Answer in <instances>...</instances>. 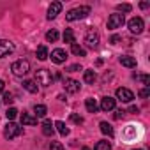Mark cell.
Masks as SVG:
<instances>
[{
  "label": "cell",
  "mask_w": 150,
  "mask_h": 150,
  "mask_svg": "<svg viewBox=\"0 0 150 150\" xmlns=\"http://www.w3.org/2000/svg\"><path fill=\"white\" fill-rule=\"evenodd\" d=\"M88 14H90V7L81 6V7H74V9H71V11L65 14V20H67V21H76V20L87 18Z\"/></svg>",
  "instance_id": "1"
},
{
  "label": "cell",
  "mask_w": 150,
  "mask_h": 150,
  "mask_svg": "<svg viewBox=\"0 0 150 150\" xmlns=\"http://www.w3.org/2000/svg\"><path fill=\"white\" fill-rule=\"evenodd\" d=\"M35 81L42 87H50L53 83V76L48 69H37L35 71Z\"/></svg>",
  "instance_id": "2"
},
{
  "label": "cell",
  "mask_w": 150,
  "mask_h": 150,
  "mask_svg": "<svg viewBox=\"0 0 150 150\" xmlns=\"http://www.w3.org/2000/svg\"><path fill=\"white\" fill-rule=\"evenodd\" d=\"M11 71H13L14 76H25V74H28V71H30V64L27 60H16L11 65Z\"/></svg>",
  "instance_id": "3"
},
{
  "label": "cell",
  "mask_w": 150,
  "mask_h": 150,
  "mask_svg": "<svg viewBox=\"0 0 150 150\" xmlns=\"http://www.w3.org/2000/svg\"><path fill=\"white\" fill-rule=\"evenodd\" d=\"M21 132H23V129H21L18 124H14V122H9V124L4 127V136H6V139H14V138L21 136Z\"/></svg>",
  "instance_id": "4"
},
{
  "label": "cell",
  "mask_w": 150,
  "mask_h": 150,
  "mask_svg": "<svg viewBox=\"0 0 150 150\" xmlns=\"http://www.w3.org/2000/svg\"><path fill=\"white\" fill-rule=\"evenodd\" d=\"M124 23H125V18H124V14H118V13H115V14H111V16L108 18V28H110V30L120 28Z\"/></svg>",
  "instance_id": "5"
},
{
  "label": "cell",
  "mask_w": 150,
  "mask_h": 150,
  "mask_svg": "<svg viewBox=\"0 0 150 150\" xmlns=\"http://www.w3.org/2000/svg\"><path fill=\"white\" fill-rule=\"evenodd\" d=\"M127 27H129V30H131L132 34H141L143 28H145V23H143V20H141L139 16H136V18H131V20H129Z\"/></svg>",
  "instance_id": "6"
},
{
  "label": "cell",
  "mask_w": 150,
  "mask_h": 150,
  "mask_svg": "<svg viewBox=\"0 0 150 150\" xmlns=\"http://www.w3.org/2000/svg\"><path fill=\"white\" fill-rule=\"evenodd\" d=\"M14 51V42L7 39H0V58H4Z\"/></svg>",
  "instance_id": "7"
},
{
  "label": "cell",
  "mask_w": 150,
  "mask_h": 150,
  "mask_svg": "<svg viewBox=\"0 0 150 150\" xmlns=\"http://www.w3.org/2000/svg\"><path fill=\"white\" fill-rule=\"evenodd\" d=\"M64 88L69 94H76V92H80V81L71 80V78H65L64 80Z\"/></svg>",
  "instance_id": "8"
},
{
  "label": "cell",
  "mask_w": 150,
  "mask_h": 150,
  "mask_svg": "<svg viewBox=\"0 0 150 150\" xmlns=\"http://www.w3.org/2000/svg\"><path fill=\"white\" fill-rule=\"evenodd\" d=\"M85 42H87V46L88 48H97L99 46V34L97 32H94V30H90V32H87V35H85Z\"/></svg>",
  "instance_id": "9"
},
{
  "label": "cell",
  "mask_w": 150,
  "mask_h": 150,
  "mask_svg": "<svg viewBox=\"0 0 150 150\" xmlns=\"http://www.w3.org/2000/svg\"><path fill=\"white\" fill-rule=\"evenodd\" d=\"M117 97H118L122 103H131V101L134 99V94H132L129 88L120 87V88H117Z\"/></svg>",
  "instance_id": "10"
},
{
  "label": "cell",
  "mask_w": 150,
  "mask_h": 150,
  "mask_svg": "<svg viewBox=\"0 0 150 150\" xmlns=\"http://www.w3.org/2000/svg\"><path fill=\"white\" fill-rule=\"evenodd\" d=\"M65 58H67L65 50L57 48V50H53V51H51V60H53L55 64H64V62H65Z\"/></svg>",
  "instance_id": "11"
},
{
  "label": "cell",
  "mask_w": 150,
  "mask_h": 150,
  "mask_svg": "<svg viewBox=\"0 0 150 150\" xmlns=\"http://www.w3.org/2000/svg\"><path fill=\"white\" fill-rule=\"evenodd\" d=\"M115 104H117V101L113 99V97H110V96H106V97H103L101 99V110L103 111H111V110H115Z\"/></svg>",
  "instance_id": "12"
},
{
  "label": "cell",
  "mask_w": 150,
  "mask_h": 150,
  "mask_svg": "<svg viewBox=\"0 0 150 150\" xmlns=\"http://www.w3.org/2000/svg\"><path fill=\"white\" fill-rule=\"evenodd\" d=\"M60 11H62V4L60 2H53L50 6V9H48V20H55L60 14Z\"/></svg>",
  "instance_id": "13"
},
{
  "label": "cell",
  "mask_w": 150,
  "mask_h": 150,
  "mask_svg": "<svg viewBox=\"0 0 150 150\" xmlns=\"http://www.w3.org/2000/svg\"><path fill=\"white\" fill-rule=\"evenodd\" d=\"M21 124H23V125H37V117H34V115L23 111V113H21Z\"/></svg>",
  "instance_id": "14"
},
{
  "label": "cell",
  "mask_w": 150,
  "mask_h": 150,
  "mask_svg": "<svg viewBox=\"0 0 150 150\" xmlns=\"http://www.w3.org/2000/svg\"><path fill=\"white\" fill-rule=\"evenodd\" d=\"M41 127H42V134H44V136H53V132H55V125L51 124V120H44Z\"/></svg>",
  "instance_id": "15"
},
{
  "label": "cell",
  "mask_w": 150,
  "mask_h": 150,
  "mask_svg": "<svg viewBox=\"0 0 150 150\" xmlns=\"http://www.w3.org/2000/svg\"><path fill=\"white\" fill-rule=\"evenodd\" d=\"M120 64H122L124 67L132 69V67H136V58H134V57H120Z\"/></svg>",
  "instance_id": "16"
},
{
  "label": "cell",
  "mask_w": 150,
  "mask_h": 150,
  "mask_svg": "<svg viewBox=\"0 0 150 150\" xmlns=\"http://www.w3.org/2000/svg\"><path fill=\"white\" fill-rule=\"evenodd\" d=\"M23 88H25V90H28L30 94H37V90H39V87H37V85H35V81H32V80L23 81Z\"/></svg>",
  "instance_id": "17"
},
{
  "label": "cell",
  "mask_w": 150,
  "mask_h": 150,
  "mask_svg": "<svg viewBox=\"0 0 150 150\" xmlns=\"http://www.w3.org/2000/svg\"><path fill=\"white\" fill-rule=\"evenodd\" d=\"M85 106H87V110H88L90 113H97V111H99V104L96 103V99H87V101H85Z\"/></svg>",
  "instance_id": "18"
},
{
  "label": "cell",
  "mask_w": 150,
  "mask_h": 150,
  "mask_svg": "<svg viewBox=\"0 0 150 150\" xmlns=\"http://www.w3.org/2000/svg\"><path fill=\"white\" fill-rule=\"evenodd\" d=\"M53 125L57 127V131H58V132H60L62 136H67V134H69V127H67V125H65V124H64L62 120H57V122H55Z\"/></svg>",
  "instance_id": "19"
},
{
  "label": "cell",
  "mask_w": 150,
  "mask_h": 150,
  "mask_svg": "<svg viewBox=\"0 0 150 150\" xmlns=\"http://www.w3.org/2000/svg\"><path fill=\"white\" fill-rule=\"evenodd\" d=\"M99 127H101V132L103 134H106V136H113V127H111V124H108V122H101L99 124Z\"/></svg>",
  "instance_id": "20"
},
{
  "label": "cell",
  "mask_w": 150,
  "mask_h": 150,
  "mask_svg": "<svg viewBox=\"0 0 150 150\" xmlns=\"http://www.w3.org/2000/svg\"><path fill=\"white\" fill-rule=\"evenodd\" d=\"M71 51H72L74 55H78V57H85V55H87L85 50H83L80 44H76V42H72V44H71Z\"/></svg>",
  "instance_id": "21"
},
{
  "label": "cell",
  "mask_w": 150,
  "mask_h": 150,
  "mask_svg": "<svg viewBox=\"0 0 150 150\" xmlns=\"http://www.w3.org/2000/svg\"><path fill=\"white\" fill-rule=\"evenodd\" d=\"M96 78H97V76H96V72H94L92 69H88V71H85V74H83V80H85L87 83H90V85H92V83L96 81Z\"/></svg>",
  "instance_id": "22"
},
{
  "label": "cell",
  "mask_w": 150,
  "mask_h": 150,
  "mask_svg": "<svg viewBox=\"0 0 150 150\" xmlns=\"http://www.w3.org/2000/svg\"><path fill=\"white\" fill-rule=\"evenodd\" d=\"M34 111H35V117H46V113H48V110H46L44 104H35Z\"/></svg>",
  "instance_id": "23"
},
{
  "label": "cell",
  "mask_w": 150,
  "mask_h": 150,
  "mask_svg": "<svg viewBox=\"0 0 150 150\" xmlns=\"http://www.w3.org/2000/svg\"><path fill=\"white\" fill-rule=\"evenodd\" d=\"M94 150H111V143L106 141V139H101V141H97Z\"/></svg>",
  "instance_id": "24"
},
{
  "label": "cell",
  "mask_w": 150,
  "mask_h": 150,
  "mask_svg": "<svg viewBox=\"0 0 150 150\" xmlns=\"http://www.w3.org/2000/svg\"><path fill=\"white\" fill-rule=\"evenodd\" d=\"M37 58L39 60H46L48 58V48L46 46H39L37 48Z\"/></svg>",
  "instance_id": "25"
},
{
  "label": "cell",
  "mask_w": 150,
  "mask_h": 150,
  "mask_svg": "<svg viewBox=\"0 0 150 150\" xmlns=\"http://www.w3.org/2000/svg\"><path fill=\"white\" fill-rule=\"evenodd\" d=\"M64 41L65 42H74V32L71 30V28H65V32H64Z\"/></svg>",
  "instance_id": "26"
},
{
  "label": "cell",
  "mask_w": 150,
  "mask_h": 150,
  "mask_svg": "<svg viewBox=\"0 0 150 150\" xmlns=\"http://www.w3.org/2000/svg\"><path fill=\"white\" fill-rule=\"evenodd\" d=\"M58 39V32L57 30H50L48 34H46V41H50V42H55Z\"/></svg>",
  "instance_id": "27"
},
{
  "label": "cell",
  "mask_w": 150,
  "mask_h": 150,
  "mask_svg": "<svg viewBox=\"0 0 150 150\" xmlns=\"http://www.w3.org/2000/svg\"><path fill=\"white\" fill-rule=\"evenodd\" d=\"M6 117H7L9 120H14V118L18 117V110H16V108H7V111H6Z\"/></svg>",
  "instance_id": "28"
},
{
  "label": "cell",
  "mask_w": 150,
  "mask_h": 150,
  "mask_svg": "<svg viewBox=\"0 0 150 150\" xmlns=\"http://www.w3.org/2000/svg\"><path fill=\"white\" fill-rule=\"evenodd\" d=\"M117 9H118L120 13H129V11H131L132 7H131L129 4H118V6H117Z\"/></svg>",
  "instance_id": "29"
},
{
  "label": "cell",
  "mask_w": 150,
  "mask_h": 150,
  "mask_svg": "<svg viewBox=\"0 0 150 150\" xmlns=\"http://www.w3.org/2000/svg\"><path fill=\"white\" fill-rule=\"evenodd\" d=\"M50 150H64V145L58 141H51L50 143Z\"/></svg>",
  "instance_id": "30"
},
{
  "label": "cell",
  "mask_w": 150,
  "mask_h": 150,
  "mask_svg": "<svg viewBox=\"0 0 150 150\" xmlns=\"http://www.w3.org/2000/svg\"><path fill=\"white\" fill-rule=\"evenodd\" d=\"M71 120H72L74 124H83V117H80V115H76V113L71 115Z\"/></svg>",
  "instance_id": "31"
},
{
  "label": "cell",
  "mask_w": 150,
  "mask_h": 150,
  "mask_svg": "<svg viewBox=\"0 0 150 150\" xmlns=\"http://www.w3.org/2000/svg\"><path fill=\"white\" fill-rule=\"evenodd\" d=\"M13 101H14V97H13V94H9V92H6V94H4V103H6V104H11Z\"/></svg>",
  "instance_id": "32"
},
{
  "label": "cell",
  "mask_w": 150,
  "mask_h": 150,
  "mask_svg": "<svg viewBox=\"0 0 150 150\" xmlns=\"http://www.w3.org/2000/svg\"><path fill=\"white\" fill-rule=\"evenodd\" d=\"M67 71H69V72H78V71H81V65H80V64L69 65V67H67Z\"/></svg>",
  "instance_id": "33"
},
{
  "label": "cell",
  "mask_w": 150,
  "mask_h": 150,
  "mask_svg": "<svg viewBox=\"0 0 150 150\" xmlns=\"http://www.w3.org/2000/svg\"><path fill=\"white\" fill-rule=\"evenodd\" d=\"M141 81H143V85L145 87H150V76H146V74H143V76H138Z\"/></svg>",
  "instance_id": "34"
},
{
  "label": "cell",
  "mask_w": 150,
  "mask_h": 150,
  "mask_svg": "<svg viewBox=\"0 0 150 150\" xmlns=\"http://www.w3.org/2000/svg\"><path fill=\"white\" fill-rule=\"evenodd\" d=\"M148 96H150V88H148V87H145L143 90H139V97H143V99H146Z\"/></svg>",
  "instance_id": "35"
},
{
  "label": "cell",
  "mask_w": 150,
  "mask_h": 150,
  "mask_svg": "<svg viewBox=\"0 0 150 150\" xmlns=\"http://www.w3.org/2000/svg\"><path fill=\"white\" fill-rule=\"evenodd\" d=\"M120 41H122V37H120V35H113V37L110 39V42H111V44H118Z\"/></svg>",
  "instance_id": "36"
},
{
  "label": "cell",
  "mask_w": 150,
  "mask_h": 150,
  "mask_svg": "<svg viewBox=\"0 0 150 150\" xmlns=\"http://www.w3.org/2000/svg\"><path fill=\"white\" fill-rule=\"evenodd\" d=\"M124 115H125V111H124V110H117L115 118H124Z\"/></svg>",
  "instance_id": "37"
},
{
  "label": "cell",
  "mask_w": 150,
  "mask_h": 150,
  "mask_svg": "<svg viewBox=\"0 0 150 150\" xmlns=\"http://www.w3.org/2000/svg\"><path fill=\"white\" fill-rule=\"evenodd\" d=\"M129 111H131V113H138V111H139V108H138V106H131V110H129Z\"/></svg>",
  "instance_id": "38"
},
{
  "label": "cell",
  "mask_w": 150,
  "mask_h": 150,
  "mask_svg": "<svg viewBox=\"0 0 150 150\" xmlns=\"http://www.w3.org/2000/svg\"><path fill=\"white\" fill-rule=\"evenodd\" d=\"M139 7H141V9H146V7H148V2H141Z\"/></svg>",
  "instance_id": "39"
},
{
  "label": "cell",
  "mask_w": 150,
  "mask_h": 150,
  "mask_svg": "<svg viewBox=\"0 0 150 150\" xmlns=\"http://www.w3.org/2000/svg\"><path fill=\"white\" fill-rule=\"evenodd\" d=\"M4 85H6V83H4L2 80H0V92H2V90H4Z\"/></svg>",
  "instance_id": "40"
},
{
  "label": "cell",
  "mask_w": 150,
  "mask_h": 150,
  "mask_svg": "<svg viewBox=\"0 0 150 150\" xmlns=\"http://www.w3.org/2000/svg\"><path fill=\"white\" fill-rule=\"evenodd\" d=\"M81 150H90V148H88V146H83V148H81Z\"/></svg>",
  "instance_id": "41"
},
{
  "label": "cell",
  "mask_w": 150,
  "mask_h": 150,
  "mask_svg": "<svg viewBox=\"0 0 150 150\" xmlns=\"http://www.w3.org/2000/svg\"><path fill=\"white\" fill-rule=\"evenodd\" d=\"M132 150H141V148H132Z\"/></svg>",
  "instance_id": "42"
}]
</instances>
